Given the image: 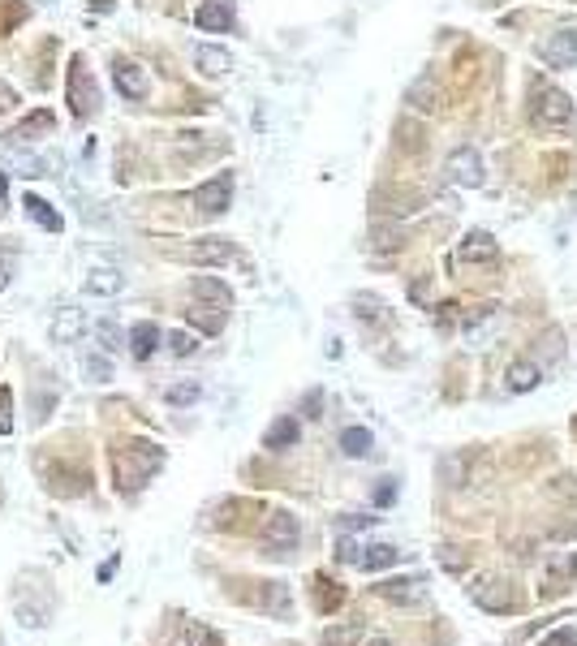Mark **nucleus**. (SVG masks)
Returning <instances> with one entry per match:
<instances>
[{"label":"nucleus","mask_w":577,"mask_h":646,"mask_svg":"<svg viewBox=\"0 0 577 646\" xmlns=\"http://www.w3.org/2000/svg\"><path fill=\"white\" fill-rule=\"evenodd\" d=\"M164 466V452L155 444H134V448H125V452H117V461H113V474H117V487L121 492H138L151 474Z\"/></svg>","instance_id":"nucleus-1"},{"label":"nucleus","mask_w":577,"mask_h":646,"mask_svg":"<svg viewBox=\"0 0 577 646\" xmlns=\"http://www.w3.org/2000/svg\"><path fill=\"white\" fill-rule=\"evenodd\" d=\"M470 599L487 608V612H517L522 608V595L513 591V582L508 577H479L474 586H470Z\"/></svg>","instance_id":"nucleus-2"},{"label":"nucleus","mask_w":577,"mask_h":646,"mask_svg":"<svg viewBox=\"0 0 577 646\" xmlns=\"http://www.w3.org/2000/svg\"><path fill=\"white\" fill-rule=\"evenodd\" d=\"M569 121H573V100L564 91H556V87H539L534 91V125L560 129V125H569Z\"/></svg>","instance_id":"nucleus-3"},{"label":"nucleus","mask_w":577,"mask_h":646,"mask_svg":"<svg viewBox=\"0 0 577 646\" xmlns=\"http://www.w3.org/2000/svg\"><path fill=\"white\" fill-rule=\"evenodd\" d=\"M297 539H302V526H297L293 513H272L263 522V543L272 556H288L297 547Z\"/></svg>","instance_id":"nucleus-4"},{"label":"nucleus","mask_w":577,"mask_h":646,"mask_svg":"<svg viewBox=\"0 0 577 646\" xmlns=\"http://www.w3.org/2000/svg\"><path fill=\"white\" fill-rule=\"evenodd\" d=\"M190 203L203 211V216H220V211H229V203H233V177L220 173V177H212V181H203V186L190 195Z\"/></svg>","instance_id":"nucleus-5"},{"label":"nucleus","mask_w":577,"mask_h":646,"mask_svg":"<svg viewBox=\"0 0 577 646\" xmlns=\"http://www.w3.org/2000/svg\"><path fill=\"white\" fill-rule=\"evenodd\" d=\"M444 173H448V181H453V186L479 190V186H482V155L474 147H457L453 155H448Z\"/></svg>","instance_id":"nucleus-6"},{"label":"nucleus","mask_w":577,"mask_h":646,"mask_svg":"<svg viewBox=\"0 0 577 646\" xmlns=\"http://www.w3.org/2000/svg\"><path fill=\"white\" fill-rule=\"evenodd\" d=\"M543 56V65H552V70H573L577 65V30H556L552 39L539 48Z\"/></svg>","instance_id":"nucleus-7"},{"label":"nucleus","mask_w":577,"mask_h":646,"mask_svg":"<svg viewBox=\"0 0 577 646\" xmlns=\"http://www.w3.org/2000/svg\"><path fill=\"white\" fill-rule=\"evenodd\" d=\"M500 259V246H496V237L491 233H482V228H474V233H465L457 246V263H496Z\"/></svg>","instance_id":"nucleus-8"},{"label":"nucleus","mask_w":577,"mask_h":646,"mask_svg":"<svg viewBox=\"0 0 577 646\" xmlns=\"http://www.w3.org/2000/svg\"><path fill=\"white\" fill-rule=\"evenodd\" d=\"M229 259H233V242L229 237H203V242L190 246V263H198V268H220Z\"/></svg>","instance_id":"nucleus-9"},{"label":"nucleus","mask_w":577,"mask_h":646,"mask_svg":"<svg viewBox=\"0 0 577 646\" xmlns=\"http://www.w3.org/2000/svg\"><path fill=\"white\" fill-rule=\"evenodd\" d=\"M577 573V556L573 551H560L548 560V569H543V595H560L564 586H569V577Z\"/></svg>","instance_id":"nucleus-10"},{"label":"nucleus","mask_w":577,"mask_h":646,"mask_svg":"<svg viewBox=\"0 0 577 646\" xmlns=\"http://www.w3.org/2000/svg\"><path fill=\"white\" fill-rule=\"evenodd\" d=\"M121 289H125V276L117 268H96L82 280V294H91V298H117Z\"/></svg>","instance_id":"nucleus-11"},{"label":"nucleus","mask_w":577,"mask_h":646,"mask_svg":"<svg viewBox=\"0 0 577 646\" xmlns=\"http://www.w3.org/2000/svg\"><path fill=\"white\" fill-rule=\"evenodd\" d=\"M82 327H87V323H82V311L61 306V311H56V319L48 323V336L56 341V345H70V341H78V336H82Z\"/></svg>","instance_id":"nucleus-12"},{"label":"nucleus","mask_w":577,"mask_h":646,"mask_svg":"<svg viewBox=\"0 0 577 646\" xmlns=\"http://www.w3.org/2000/svg\"><path fill=\"white\" fill-rule=\"evenodd\" d=\"M160 341H164V332H160L151 319H143V323H134V327H130V353H134L138 362H146V358L160 349Z\"/></svg>","instance_id":"nucleus-13"},{"label":"nucleus","mask_w":577,"mask_h":646,"mask_svg":"<svg viewBox=\"0 0 577 646\" xmlns=\"http://www.w3.org/2000/svg\"><path fill=\"white\" fill-rule=\"evenodd\" d=\"M52 125H56V117H52L48 108H39V112H30V117H22V121L9 129V143H35L39 134H48Z\"/></svg>","instance_id":"nucleus-14"},{"label":"nucleus","mask_w":577,"mask_h":646,"mask_svg":"<svg viewBox=\"0 0 577 646\" xmlns=\"http://www.w3.org/2000/svg\"><path fill=\"white\" fill-rule=\"evenodd\" d=\"M380 595L388 603H418V599L427 595V586H422V577H388L384 586H380Z\"/></svg>","instance_id":"nucleus-15"},{"label":"nucleus","mask_w":577,"mask_h":646,"mask_svg":"<svg viewBox=\"0 0 577 646\" xmlns=\"http://www.w3.org/2000/svg\"><path fill=\"white\" fill-rule=\"evenodd\" d=\"M194 22L203 30H233V4L229 0H207V4H198Z\"/></svg>","instance_id":"nucleus-16"},{"label":"nucleus","mask_w":577,"mask_h":646,"mask_svg":"<svg viewBox=\"0 0 577 646\" xmlns=\"http://www.w3.org/2000/svg\"><path fill=\"white\" fill-rule=\"evenodd\" d=\"M194 65H198L207 78H220V74L233 70V56L224 48H216V44H198V48H194Z\"/></svg>","instance_id":"nucleus-17"},{"label":"nucleus","mask_w":577,"mask_h":646,"mask_svg":"<svg viewBox=\"0 0 577 646\" xmlns=\"http://www.w3.org/2000/svg\"><path fill=\"white\" fill-rule=\"evenodd\" d=\"M194 298L198 302H207V306H220V311H229L233 306V294L220 285V280H212V276H194Z\"/></svg>","instance_id":"nucleus-18"},{"label":"nucleus","mask_w":577,"mask_h":646,"mask_svg":"<svg viewBox=\"0 0 577 646\" xmlns=\"http://www.w3.org/2000/svg\"><path fill=\"white\" fill-rule=\"evenodd\" d=\"M113 82H117V91L125 100H143L146 95V78L138 65H117V70H113Z\"/></svg>","instance_id":"nucleus-19"},{"label":"nucleus","mask_w":577,"mask_h":646,"mask_svg":"<svg viewBox=\"0 0 577 646\" xmlns=\"http://www.w3.org/2000/svg\"><path fill=\"white\" fill-rule=\"evenodd\" d=\"M22 207H26V216H30L35 224H44L48 233H61V228H65V220H61V216H56V211H52V207L39 199V195H26Z\"/></svg>","instance_id":"nucleus-20"},{"label":"nucleus","mask_w":577,"mask_h":646,"mask_svg":"<svg viewBox=\"0 0 577 646\" xmlns=\"http://www.w3.org/2000/svg\"><path fill=\"white\" fill-rule=\"evenodd\" d=\"M539 379H543V371H539L534 362H513V367H508V388H513V393L539 388Z\"/></svg>","instance_id":"nucleus-21"},{"label":"nucleus","mask_w":577,"mask_h":646,"mask_svg":"<svg viewBox=\"0 0 577 646\" xmlns=\"http://www.w3.org/2000/svg\"><path fill=\"white\" fill-rule=\"evenodd\" d=\"M409 104H414L418 112H435V108H439V91H435L431 78H418V82L409 87Z\"/></svg>","instance_id":"nucleus-22"},{"label":"nucleus","mask_w":577,"mask_h":646,"mask_svg":"<svg viewBox=\"0 0 577 646\" xmlns=\"http://www.w3.org/2000/svg\"><path fill=\"white\" fill-rule=\"evenodd\" d=\"M340 448H345V457H366L371 452V431L366 427H345L340 431Z\"/></svg>","instance_id":"nucleus-23"},{"label":"nucleus","mask_w":577,"mask_h":646,"mask_svg":"<svg viewBox=\"0 0 577 646\" xmlns=\"http://www.w3.org/2000/svg\"><path fill=\"white\" fill-rule=\"evenodd\" d=\"M288 444H297V418H280V423L263 435V448H276V452H280V448H288Z\"/></svg>","instance_id":"nucleus-24"},{"label":"nucleus","mask_w":577,"mask_h":646,"mask_svg":"<svg viewBox=\"0 0 577 646\" xmlns=\"http://www.w3.org/2000/svg\"><path fill=\"white\" fill-rule=\"evenodd\" d=\"M172 646H216V634H212V629H203L198 621H186V625H181V634L172 638Z\"/></svg>","instance_id":"nucleus-25"},{"label":"nucleus","mask_w":577,"mask_h":646,"mask_svg":"<svg viewBox=\"0 0 577 646\" xmlns=\"http://www.w3.org/2000/svg\"><path fill=\"white\" fill-rule=\"evenodd\" d=\"M397 556H401V551L392 543H375L362 551V569H388V565H397Z\"/></svg>","instance_id":"nucleus-26"},{"label":"nucleus","mask_w":577,"mask_h":646,"mask_svg":"<svg viewBox=\"0 0 577 646\" xmlns=\"http://www.w3.org/2000/svg\"><path fill=\"white\" fill-rule=\"evenodd\" d=\"M190 319L198 323L203 332H220V327H224V311H220V306H207V302H198V306L190 311Z\"/></svg>","instance_id":"nucleus-27"},{"label":"nucleus","mask_w":577,"mask_h":646,"mask_svg":"<svg viewBox=\"0 0 577 646\" xmlns=\"http://www.w3.org/2000/svg\"><path fill=\"white\" fill-rule=\"evenodd\" d=\"M70 100H73V112H78V117H91V108H96V91H91V82H78V78H73Z\"/></svg>","instance_id":"nucleus-28"},{"label":"nucleus","mask_w":577,"mask_h":646,"mask_svg":"<svg viewBox=\"0 0 577 646\" xmlns=\"http://www.w3.org/2000/svg\"><path fill=\"white\" fill-rule=\"evenodd\" d=\"M164 397H169V405H194V401L203 397V388H198V384H177Z\"/></svg>","instance_id":"nucleus-29"},{"label":"nucleus","mask_w":577,"mask_h":646,"mask_svg":"<svg viewBox=\"0 0 577 646\" xmlns=\"http://www.w3.org/2000/svg\"><path fill=\"white\" fill-rule=\"evenodd\" d=\"M169 349L177 353V358H186V353H194V349H198V336H194V332H172Z\"/></svg>","instance_id":"nucleus-30"},{"label":"nucleus","mask_w":577,"mask_h":646,"mask_svg":"<svg viewBox=\"0 0 577 646\" xmlns=\"http://www.w3.org/2000/svg\"><path fill=\"white\" fill-rule=\"evenodd\" d=\"M539 646H577V629H573V625H564V629H552V634H548V638H543Z\"/></svg>","instance_id":"nucleus-31"},{"label":"nucleus","mask_w":577,"mask_h":646,"mask_svg":"<svg viewBox=\"0 0 577 646\" xmlns=\"http://www.w3.org/2000/svg\"><path fill=\"white\" fill-rule=\"evenodd\" d=\"M362 551H366V547H358L354 539H340V543H337V560H345V565H362Z\"/></svg>","instance_id":"nucleus-32"},{"label":"nucleus","mask_w":577,"mask_h":646,"mask_svg":"<svg viewBox=\"0 0 577 646\" xmlns=\"http://www.w3.org/2000/svg\"><path fill=\"white\" fill-rule=\"evenodd\" d=\"M9 388H0V435H4V431H13V418H9Z\"/></svg>","instance_id":"nucleus-33"},{"label":"nucleus","mask_w":577,"mask_h":646,"mask_svg":"<svg viewBox=\"0 0 577 646\" xmlns=\"http://www.w3.org/2000/svg\"><path fill=\"white\" fill-rule=\"evenodd\" d=\"M99 341H104V349H117V323L113 319L99 323Z\"/></svg>","instance_id":"nucleus-34"},{"label":"nucleus","mask_w":577,"mask_h":646,"mask_svg":"<svg viewBox=\"0 0 577 646\" xmlns=\"http://www.w3.org/2000/svg\"><path fill=\"white\" fill-rule=\"evenodd\" d=\"M375 518H340V530H366Z\"/></svg>","instance_id":"nucleus-35"},{"label":"nucleus","mask_w":577,"mask_h":646,"mask_svg":"<svg viewBox=\"0 0 577 646\" xmlns=\"http://www.w3.org/2000/svg\"><path fill=\"white\" fill-rule=\"evenodd\" d=\"M392 500H397V487H392V483H384V487L375 492V504H392Z\"/></svg>","instance_id":"nucleus-36"},{"label":"nucleus","mask_w":577,"mask_h":646,"mask_svg":"<svg viewBox=\"0 0 577 646\" xmlns=\"http://www.w3.org/2000/svg\"><path fill=\"white\" fill-rule=\"evenodd\" d=\"M87 371L96 375V379H108V367H104V362H99V358H91V362H87Z\"/></svg>","instance_id":"nucleus-37"},{"label":"nucleus","mask_w":577,"mask_h":646,"mask_svg":"<svg viewBox=\"0 0 577 646\" xmlns=\"http://www.w3.org/2000/svg\"><path fill=\"white\" fill-rule=\"evenodd\" d=\"M9 272H13V268H9V259H4V254H0V289H4V285H9Z\"/></svg>","instance_id":"nucleus-38"},{"label":"nucleus","mask_w":577,"mask_h":646,"mask_svg":"<svg viewBox=\"0 0 577 646\" xmlns=\"http://www.w3.org/2000/svg\"><path fill=\"white\" fill-rule=\"evenodd\" d=\"M362 646H388V638H380V634H371V638H366V634H362Z\"/></svg>","instance_id":"nucleus-39"},{"label":"nucleus","mask_w":577,"mask_h":646,"mask_svg":"<svg viewBox=\"0 0 577 646\" xmlns=\"http://www.w3.org/2000/svg\"><path fill=\"white\" fill-rule=\"evenodd\" d=\"M4 186H9V177L0 173V211H4Z\"/></svg>","instance_id":"nucleus-40"}]
</instances>
